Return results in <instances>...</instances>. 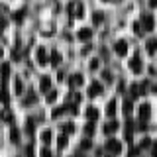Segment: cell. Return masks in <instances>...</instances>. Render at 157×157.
Masks as SVG:
<instances>
[{
	"label": "cell",
	"instance_id": "24",
	"mask_svg": "<svg viewBox=\"0 0 157 157\" xmlns=\"http://www.w3.org/2000/svg\"><path fill=\"white\" fill-rule=\"evenodd\" d=\"M24 16H26V10H18V12L14 14V20H16V22H20V20H22Z\"/></svg>",
	"mask_w": 157,
	"mask_h": 157
},
{
	"label": "cell",
	"instance_id": "45",
	"mask_svg": "<svg viewBox=\"0 0 157 157\" xmlns=\"http://www.w3.org/2000/svg\"><path fill=\"white\" fill-rule=\"evenodd\" d=\"M155 43H157V39H155Z\"/></svg>",
	"mask_w": 157,
	"mask_h": 157
},
{
	"label": "cell",
	"instance_id": "3",
	"mask_svg": "<svg viewBox=\"0 0 157 157\" xmlns=\"http://www.w3.org/2000/svg\"><path fill=\"white\" fill-rule=\"evenodd\" d=\"M114 51H116L120 57H126V53H128V43L124 41V39H120V41L114 45Z\"/></svg>",
	"mask_w": 157,
	"mask_h": 157
},
{
	"label": "cell",
	"instance_id": "10",
	"mask_svg": "<svg viewBox=\"0 0 157 157\" xmlns=\"http://www.w3.org/2000/svg\"><path fill=\"white\" fill-rule=\"evenodd\" d=\"M92 37V29L90 28H82L81 32H78V39L81 41H86V39H90Z\"/></svg>",
	"mask_w": 157,
	"mask_h": 157
},
{
	"label": "cell",
	"instance_id": "6",
	"mask_svg": "<svg viewBox=\"0 0 157 157\" xmlns=\"http://www.w3.org/2000/svg\"><path fill=\"white\" fill-rule=\"evenodd\" d=\"M49 88H51V78H49V77H41V78H39V90L47 92Z\"/></svg>",
	"mask_w": 157,
	"mask_h": 157
},
{
	"label": "cell",
	"instance_id": "17",
	"mask_svg": "<svg viewBox=\"0 0 157 157\" xmlns=\"http://www.w3.org/2000/svg\"><path fill=\"white\" fill-rule=\"evenodd\" d=\"M0 100H2L4 102V104H8V100H10V96H8V90H6V88H0Z\"/></svg>",
	"mask_w": 157,
	"mask_h": 157
},
{
	"label": "cell",
	"instance_id": "31",
	"mask_svg": "<svg viewBox=\"0 0 157 157\" xmlns=\"http://www.w3.org/2000/svg\"><path fill=\"white\" fill-rule=\"evenodd\" d=\"M63 130H65L67 134H73V132H75V126H73V124H65V126H63Z\"/></svg>",
	"mask_w": 157,
	"mask_h": 157
},
{
	"label": "cell",
	"instance_id": "25",
	"mask_svg": "<svg viewBox=\"0 0 157 157\" xmlns=\"http://www.w3.org/2000/svg\"><path fill=\"white\" fill-rule=\"evenodd\" d=\"M55 98H57V92H55V90H49V92H47V102H53Z\"/></svg>",
	"mask_w": 157,
	"mask_h": 157
},
{
	"label": "cell",
	"instance_id": "23",
	"mask_svg": "<svg viewBox=\"0 0 157 157\" xmlns=\"http://www.w3.org/2000/svg\"><path fill=\"white\" fill-rule=\"evenodd\" d=\"M33 100H36V94H33V92H28V96H26V100H24V102H26V106H29Z\"/></svg>",
	"mask_w": 157,
	"mask_h": 157
},
{
	"label": "cell",
	"instance_id": "4",
	"mask_svg": "<svg viewBox=\"0 0 157 157\" xmlns=\"http://www.w3.org/2000/svg\"><path fill=\"white\" fill-rule=\"evenodd\" d=\"M116 130H118V120H112V122H108V124L102 126V132H104L106 136H112Z\"/></svg>",
	"mask_w": 157,
	"mask_h": 157
},
{
	"label": "cell",
	"instance_id": "34",
	"mask_svg": "<svg viewBox=\"0 0 157 157\" xmlns=\"http://www.w3.org/2000/svg\"><path fill=\"white\" fill-rule=\"evenodd\" d=\"M151 157H157V141L151 144Z\"/></svg>",
	"mask_w": 157,
	"mask_h": 157
},
{
	"label": "cell",
	"instance_id": "29",
	"mask_svg": "<svg viewBox=\"0 0 157 157\" xmlns=\"http://www.w3.org/2000/svg\"><path fill=\"white\" fill-rule=\"evenodd\" d=\"M124 112H126V114H130V112H132V100H126L124 102Z\"/></svg>",
	"mask_w": 157,
	"mask_h": 157
},
{
	"label": "cell",
	"instance_id": "36",
	"mask_svg": "<svg viewBox=\"0 0 157 157\" xmlns=\"http://www.w3.org/2000/svg\"><path fill=\"white\" fill-rule=\"evenodd\" d=\"M98 65H100V61H98V59H92V61H90V69H92V71L98 69Z\"/></svg>",
	"mask_w": 157,
	"mask_h": 157
},
{
	"label": "cell",
	"instance_id": "7",
	"mask_svg": "<svg viewBox=\"0 0 157 157\" xmlns=\"http://www.w3.org/2000/svg\"><path fill=\"white\" fill-rule=\"evenodd\" d=\"M102 92V85L100 82H92L90 88H88V96H98Z\"/></svg>",
	"mask_w": 157,
	"mask_h": 157
},
{
	"label": "cell",
	"instance_id": "28",
	"mask_svg": "<svg viewBox=\"0 0 157 157\" xmlns=\"http://www.w3.org/2000/svg\"><path fill=\"white\" fill-rule=\"evenodd\" d=\"M134 32H136V33H144V28H141V22H136V24H134Z\"/></svg>",
	"mask_w": 157,
	"mask_h": 157
},
{
	"label": "cell",
	"instance_id": "37",
	"mask_svg": "<svg viewBox=\"0 0 157 157\" xmlns=\"http://www.w3.org/2000/svg\"><path fill=\"white\" fill-rule=\"evenodd\" d=\"M81 147H82V149H88V147H90V140H82L81 141Z\"/></svg>",
	"mask_w": 157,
	"mask_h": 157
},
{
	"label": "cell",
	"instance_id": "26",
	"mask_svg": "<svg viewBox=\"0 0 157 157\" xmlns=\"http://www.w3.org/2000/svg\"><path fill=\"white\" fill-rule=\"evenodd\" d=\"M57 145L59 147H65L67 145V136H61V137H59V140H57Z\"/></svg>",
	"mask_w": 157,
	"mask_h": 157
},
{
	"label": "cell",
	"instance_id": "8",
	"mask_svg": "<svg viewBox=\"0 0 157 157\" xmlns=\"http://www.w3.org/2000/svg\"><path fill=\"white\" fill-rule=\"evenodd\" d=\"M36 59H37V63H39V65L47 63V53H45V49H43V47H39L37 51H36Z\"/></svg>",
	"mask_w": 157,
	"mask_h": 157
},
{
	"label": "cell",
	"instance_id": "5",
	"mask_svg": "<svg viewBox=\"0 0 157 157\" xmlns=\"http://www.w3.org/2000/svg\"><path fill=\"white\" fill-rule=\"evenodd\" d=\"M130 69H132L134 73H141V71H144V63H141V59H140V57H134V59L130 61Z\"/></svg>",
	"mask_w": 157,
	"mask_h": 157
},
{
	"label": "cell",
	"instance_id": "41",
	"mask_svg": "<svg viewBox=\"0 0 157 157\" xmlns=\"http://www.w3.org/2000/svg\"><path fill=\"white\" fill-rule=\"evenodd\" d=\"M2 29H4V22H0V33H2Z\"/></svg>",
	"mask_w": 157,
	"mask_h": 157
},
{
	"label": "cell",
	"instance_id": "33",
	"mask_svg": "<svg viewBox=\"0 0 157 157\" xmlns=\"http://www.w3.org/2000/svg\"><path fill=\"white\" fill-rule=\"evenodd\" d=\"M102 77H104V81H106V82H110V81H112V75H110V71H102Z\"/></svg>",
	"mask_w": 157,
	"mask_h": 157
},
{
	"label": "cell",
	"instance_id": "44",
	"mask_svg": "<svg viewBox=\"0 0 157 157\" xmlns=\"http://www.w3.org/2000/svg\"><path fill=\"white\" fill-rule=\"evenodd\" d=\"M108 157H114V155H108Z\"/></svg>",
	"mask_w": 157,
	"mask_h": 157
},
{
	"label": "cell",
	"instance_id": "43",
	"mask_svg": "<svg viewBox=\"0 0 157 157\" xmlns=\"http://www.w3.org/2000/svg\"><path fill=\"white\" fill-rule=\"evenodd\" d=\"M73 157H81V155H73Z\"/></svg>",
	"mask_w": 157,
	"mask_h": 157
},
{
	"label": "cell",
	"instance_id": "30",
	"mask_svg": "<svg viewBox=\"0 0 157 157\" xmlns=\"http://www.w3.org/2000/svg\"><path fill=\"white\" fill-rule=\"evenodd\" d=\"M26 130H28V134H33V122H32V118L28 120V124H26Z\"/></svg>",
	"mask_w": 157,
	"mask_h": 157
},
{
	"label": "cell",
	"instance_id": "32",
	"mask_svg": "<svg viewBox=\"0 0 157 157\" xmlns=\"http://www.w3.org/2000/svg\"><path fill=\"white\" fill-rule=\"evenodd\" d=\"M22 90H24V88H22V81L16 78V92H18V94H22Z\"/></svg>",
	"mask_w": 157,
	"mask_h": 157
},
{
	"label": "cell",
	"instance_id": "2",
	"mask_svg": "<svg viewBox=\"0 0 157 157\" xmlns=\"http://www.w3.org/2000/svg\"><path fill=\"white\" fill-rule=\"evenodd\" d=\"M141 28L145 29V32H151V29L155 28V20L151 14H144V18H141Z\"/></svg>",
	"mask_w": 157,
	"mask_h": 157
},
{
	"label": "cell",
	"instance_id": "19",
	"mask_svg": "<svg viewBox=\"0 0 157 157\" xmlns=\"http://www.w3.org/2000/svg\"><path fill=\"white\" fill-rule=\"evenodd\" d=\"M41 141H43V144H49V141H51V132H49V130H45L41 134Z\"/></svg>",
	"mask_w": 157,
	"mask_h": 157
},
{
	"label": "cell",
	"instance_id": "40",
	"mask_svg": "<svg viewBox=\"0 0 157 157\" xmlns=\"http://www.w3.org/2000/svg\"><path fill=\"white\" fill-rule=\"evenodd\" d=\"M149 6H151V8H155V6H157V0H149Z\"/></svg>",
	"mask_w": 157,
	"mask_h": 157
},
{
	"label": "cell",
	"instance_id": "9",
	"mask_svg": "<svg viewBox=\"0 0 157 157\" xmlns=\"http://www.w3.org/2000/svg\"><path fill=\"white\" fill-rule=\"evenodd\" d=\"M149 112H151L149 104H141V106H140V120H141V122H145V120H147V116H149Z\"/></svg>",
	"mask_w": 157,
	"mask_h": 157
},
{
	"label": "cell",
	"instance_id": "13",
	"mask_svg": "<svg viewBox=\"0 0 157 157\" xmlns=\"http://www.w3.org/2000/svg\"><path fill=\"white\" fill-rule=\"evenodd\" d=\"M86 118H88V122H96L98 120V110L96 108H86Z\"/></svg>",
	"mask_w": 157,
	"mask_h": 157
},
{
	"label": "cell",
	"instance_id": "42",
	"mask_svg": "<svg viewBox=\"0 0 157 157\" xmlns=\"http://www.w3.org/2000/svg\"><path fill=\"white\" fill-rule=\"evenodd\" d=\"M0 57H2V49H0Z\"/></svg>",
	"mask_w": 157,
	"mask_h": 157
},
{
	"label": "cell",
	"instance_id": "12",
	"mask_svg": "<svg viewBox=\"0 0 157 157\" xmlns=\"http://www.w3.org/2000/svg\"><path fill=\"white\" fill-rule=\"evenodd\" d=\"M106 116H110V118L116 116V100H110V102H108V106H106Z\"/></svg>",
	"mask_w": 157,
	"mask_h": 157
},
{
	"label": "cell",
	"instance_id": "21",
	"mask_svg": "<svg viewBox=\"0 0 157 157\" xmlns=\"http://www.w3.org/2000/svg\"><path fill=\"white\" fill-rule=\"evenodd\" d=\"M92 20H94V24H100L102 20H104V14H102V12H94V16H92Z\"/></svg>",
	"mask_w": 157,
	"mask_h": 157
},
{
	"label": "cell",
	"instance_id": "11",
	"mask_svg": "<svg viewBox=\"0 0 157 157\" xmlns=\"http://www.w3.org/2000/svg\"><path fill=\"white\" fill-rule=\"evenodd\" d=\"M69 85H71L73 88H75V86H81L82 85V75H78V73H77V75H71V78H69Z\"/></svg>",
	"mask_w": 157,
	"mask_h": 157
},
{
	"label": "cell",
	"instance_id": "20",
	"mask_svg": "<svg viewBox=\"0 0 157 157\" xmlns=\"http://www.w3.org/2000/svg\"><path fill=\"white\" fill-rule=\"evenodd\" d=\"M10 137H12V141H20V132L16 128H12V132H10Z\"/></svg>",
	"mask_w": 157,
	"mask_h": 157
},
{
	"label": "cell",
	"instance_id": "18",
	"mask_svg": "<svg viewBox=\"0 0 157 157\" xmlns=\"http://www.w3.org/2000/svg\"><path fill=\"white\" fill-rule=\"evenodd\" d=\"M85 134L86 136H92V134H94V122H88V124L85 126Z\"/></svg>",
	"mask_w": 157,
	"mask_h": 157
},
{
	"label": "cell",
	"instance_id": "16",
	"mask_svg": "<svg viewBox=\"0 0 157 157\" xmlns=\"http://www.w3.org/2000/svg\"><path fill=\"white\" fill-rule=\"evenodd\" d=\"M145 49L149 53H155V49H157V43H155V39H149V41L145 43Z\"/></svg>",
	"mask_w": 157,
	"mask_h": 157
},
{
	"label": "cell",
	"instance_id": "14",
	"mask_svg": "<svg viewBox=\"0 0 157 157\" xmlns=\"http://www.w3.org/2000/svg\"><path fill=\"white\" fill-rule=\"evenodd\" d=\"M10 75V65L8 63H2V67H0V77H2V81H6Z\"/></svg>",
	"mask_w": 157,
	"mask_h": 157
},
{
	"label": "cell",
	"instance_id": "35",
	"mask_svg": "<svg viewBox=\"0 0 157 157\" xmlns=\"http://www.w3.org/2000/svg\"><path fill=\"white\" fill-rule=\"evenodd\" d=\"M149 145H151V141H149V137H145V140H144V141H141V145H140V147H141V149H145V147H149Z\"/></svg>",
	"mask_w": 157,
	"mask_h": 157
},
{
	"label": "cell",
	"instance_id": "27",
	"mask_svg": "<svg viewBox=\"0 0 157 157\" xmlns=\"http://www.w3.org/2000/svg\"><path fill=\"white\" fill-rule=\"evenodd\" d=\"M59 61H61V55H59V53L55 51V53H53V55H51V63H53V65H57Z\"/></svg>",
	"mask_w": 157,
	"mask_h": 157
},
{
	"label": "cell",
	"instance_id": "38",
	"mask_svg": "<svg viewBox=\"0 0 157 157\" xmlns=\"http://www.w3.org/2000/svg\"><path fill=\"white\" fill-rule=\"evenodd\" d=\"M26 157H33V147H32V145L26 147Z\"/></svg>",
	"mask_w": 157,
	"mask_h": 157
},
{
	"label": "cell",
	"instance_id": "39",
	"mask_svg": "<svg viewBox=\"0 0 157 157\" xmlns=\"http://www.w3.org/2000/svg\"><path fill=\"white\" fill-rule=\"evenodd\" d=\"M41 157H51V151H49L47 147H45V149H41Z\"/></svg>",
	"mask_w": 157,
	"mask_h": 157
},
{
	"label": "cell",
	"instance_id": "1",
	"mask_svg": "<svg viewBox=\"0 0 157 157\" xmlns=\"http://www.w3.org/2000/svg\"><path fill=\"white\" fill-rule=\"evenodd\" d=\"M104 149L108 151V153H112V155H118L122 151V144L118 140H108L106 145H104Z\"/></svg>",
	"mask_w": 157,
	"mask_h": 157
},
{
	"label": "cell",
	"instance_id": "15",
	"mask_svg": "<svg viewBox=\"0 0 157 157\" xmlns=\"http://www.w3.org/2000/svg\"><path fill=\"white\" fill-rule=\"evenodd\" d=\"M140 94H141L140 85H132V86H130V96H132V98H137Z\"/></svg>",
	"mask_w": 157,
	"mask_h": 157
},
{
	"label": "cell",
	"instance_id": "22",
	"mask_svg": "<svg viewBox=\"0 0 157 157\" xmlns=\"http://www.w3.org/2000/svg\"><path fill=\"white\" fill-rule=\"evenodd\" d=\"M128 155H130V157H137V155H140V147H134V145H132L130 151H128Z\"/></svg>",
	"mask_w": 157,
	"mask_h": 157
}]
</instances>
